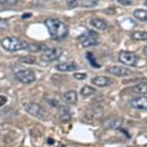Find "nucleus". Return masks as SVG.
I'll return each mask as SVG.
<instances>
[{
	"label": "nucleus",
	"instance_id": "1",
	"mask_svg": "<svg viewBox=\"0 0 147 147\" xmlns=\"http://www.w3.org/2000/svg\"><path fill=\"white\" fill-rule=\"evenodd\" d=\"M44 23H45V26L48 29L50 37L53 40H63L68 34L67 26L60 19L48 18L46 19Z\"/></svg>",
	"mask_w": 147,
	"mask_h": 147
},
{
	"label": "nucleus",
	"instance_id": "2",
	"mask_svg": "<svg viewBox=\"0 0 147 147\" xmlns=\"http://www.w3.org/2000/svg\"><path fill=\"white\" fill-rule=\"evenodd\" d=\"M0 44L5 50L10 52H16L27 49L28 42L16 37H6L0 40Z\"/></svg>",
	"mask_w": 147,
	"mask_h": 147
},
{
	"label": "nucleus",
	"instance_id": "3",
	"mask_svg": "<svg viewBox=\"0 0 147 147\" xmlns=\"http://www.w3.org/2000/svg\"><path fill=\"white\" fill-rule=\"evenodd\" d=\"M83 47H90L99 44V35L92 30H88L79 37Z\"/></svg>",
	"mask_w": 147,
	"mask_h": 147
},
{
	"label": "nucleus",
	"instance_id": "4",
	"mask_svg": "<svg viewBox=\"0 0 147 147\" xmlns=\"http://www.w3.org/2000/svg\"><path fill=\"white\" fill-rule=\"evenodd\" d=\"M63 54V50L61 48H46L42 51L40 55L41 61L45 63H51L55 62V61L59 60Z\"/></svg>",
	"mask_w": 147,
	"mask_h": 147
},
{
	"label": "nucleus",
	"instance_id": "5",
	"mask_svg": "<svg viewBox=\"0 0 147 147\" xmlns=\"http://www.w3.org/2000/svg\"><path fill=\"white\" fill-rule=\"evenodd\" d=\"M118 61L125 65L136 66L138 65V57L137 56V54L134 53V52L127 51V50H121L119 52V55H118Z\"/></svg>",
	"mask_w": 147,
	"mask_h": 147
},
{
	"label": "nucleus",
	"instance_id": "6",
	"mask_svg": "<svg viewBox=\"0 0 147 147\" xmlns=\"http://www.w3.org/2000/svg\"><path fill=\"white\" fill-rule=\"evenodd\" d=\"M15 77L22 84H31L36 81V74L31 69H22L16 72Z\"/></svg>",
	"mask_w": 147,
	"mask_h": 147
},
{
	"label": "nucleus",
	"instance_id": "7",
	"mask_svg": "<svg viewBox=\"0 0 147 147\" xmlns=\"http://www.w3.org/2000/svg\"><path fill=\"white\" fill-rule=\"evenodd\" d=\"M24 109L29 115H31L33 116L40 119L45 118L46 116V112L40 104L37 103H28L26 105H24Z\"/></svg>",
	"mask_w": 147,
	"mask_h": 147
},
{
	"label": "nucleus",
	"instance_id": "8",
	"mask_svg": "<svg viewBox=\"0 0 147 147\" xmlns=\"http://www.w3.org/2000/svg\"><path fill=\"white\" fill-rule=\"evenodd\" d=\"M107 72L112 75L117 76V77H124V76H129L133 73L131 69L124 67V66L120 65H113L107 68Z\"/></svg>",
	"mask_w": 147,
	"mask_h": 147
},
{
	"label": "nucleus",
	"instance_id": "9",
	"mask_svg": "<svg viewBox=\"0 0 147 147\" xmlns=\"http://www.w3.org/2000/svg\"><path fill=\"white\" fill-rule=\"evenodd\" d=\"M130 106L133 109L147 111V96H138L130 101Z\"/></svg>",
	"mask_w": 147,
	"mask_h": 147
},
{
	"label": "nucleus",
	"instance_id": "10",
	"mask_svg": "<svg viewBox=\"0 0 147 147\" xmlns=\"http://www.w3.org/2000/svg\"><path fill=\"white\" fill-rule=\"evenodd\" d=\"M113 80L107 76H96L91 79V83L96 87H108L112 85Z\"/></svg>",
	"mask_w": 147,
	"mask_h": 147
},
{
	"label": "nucleus",
	"instance_id": "11",
	"mask_svg": "<svg viewBox=\"0 0 147 147\" xmlns=\"http://www.w3.org/2000/svg\"><path fill=\"white\" fill-rule=\"evenodd\" d=\"M122 123H123V119L119 117H113L106 119L103 123L104 128L106 129H118L119 127H121Z\"/></svg>",
	"mask_w": 147,
	"mask_h": 147
},
{
	"label": "nucleus",
	"instance_id": "12",
	"mask_svg": "<svg viewBox=\"0 0 147 147\" xmlns=\"http://www.w3.org/2000/svg\"><path fill=\"white\" fill-rule=\"evenodd\" d=\"M63 100L66 104L74 105L78 101V95H77L76 90H68L63 95Z\"/></svg>",
	"mask_w": 147,
	"mask_h": 147
},
{
	"label": "nucleus",
	"instance_id": "13",
	"mask_svg": "<svg viewBox=\"0 0 147 147\" xmlns=\"http://www.w3.org/2000/svg\"><path fill=\"white\" fill-rule=\"evenodd\" d=\"M56 68L59 71H63V72H69V71H74L77 69V65L76 63H70V62H66V63H59Z\"/></svg>",
	"mask_w": 147,
	"mask_h": 147
},
{
	"label": "nucleus",
	"instance_id": "14",
	"mask_svg": "<svg viewBox=\"0 0 147 147\" xmlns=\"http://www.w3.org/2000/svg\"><path fill=\"white\" fill-rule=\"evenodd\" d=\"M59 116H60V119L63 122H67L70 120L72 117L70 111H69L68 108H66V107H60Z\"/></svg>",
	"mask_w": 147,
	"mask_h": 147
},
{
	"label": "nucleus",
	"instance_id": "15",
	"mask_svg": "<svg viewBox=\"0 0 147 147\" xmlns=\"http://www.w3.org/2000/svg\"><path fill=\"white\" fill-rule=\"evenodd\" d=\"M90 25L98 30H106L108 27L107 22L101 18H92L90 20Z\"/></svg>",
	"mask_w": 147,
	"mask_h": 147
},
{
	"label": "nucleus",
	"instance_id": "16",
	"mask_svg": "<svg viewBox=\"0 0 147 147\" xmlns=\"http://www.w3.org/2000/svg\"><path fill=\"white\" fill-rule=\"evenodd\" d=\"M133 16H135L136 19H138L140 21H147V10L137 9L134 11Z\"/></svg>",
	"mask_w": 147,
	"mask_h": 147
},
{
	"label": "nucleus",
	"instance_id": "17",
	"mask_svg": "<svg viewBox=\"0 0 147 147\" xmlns=\"http://www.w3.org/2000/svg\"><path fill=\"white\" fill-rule=\"evenodd\" d=\"M131 38L134 40H147V32L135 31L131 34Z\"/></svg>",
	"mask_w": 147,
	"mask_h": 147
},
{
	"label": "nucleus",
	"instance_id": "18",
	"mask_svg": "<svg viewBox=\"0 0 147 147\" xmlns=\"http://www.w3.org/2000/svg\"><path fill=\"white\" fill-rule=\"evenodd\" d=\"M96 92V88H94L90 86H84L82 88H81V95H83L84 97H88V96H91L92 94H94Z\"/></svg>",
	"mask_w": 147,
	"mask_h": 147
},
{
	"label": "nucleus",
	"instance_id": "19",
	"mask_svg": "<svg viewBox=\"0 0 147 147\" xmlns=\"http://www.w3.org/2000/svg\"><path fill=\"white\" fill-rule=\"evenodd\" d=\"M132 91L136 93H147V83H140L132 88Z\"/></svg>",
	"mask_w": 147,
	"mask_h": 147
},
{
	"label": "nucleus",
	"instance_id": "20",
	"mask_svg": "<svg viewBox=\"0 0 147 147\" xmlns=\"http://www.w3.org/2000/svg\"><path fill=\"white\" fill-rule=\"evenodd\" d=\"M27 49L31 52H38L40 50H44V49H46V46L43 45V44H37V43L29 44L28 43V47H27Z\"/></svg>",
	"mask_w": 147,
	"mask_h": 147
},
{
	"label": "nucleus",
	"instance_id": "21",
	"mask_svg": "<svg viewBox=\"0 0 147 147\" xmlns=\"http://www.w3.org/2000/svg\"><path fill=\"white\" fill-rule=\"evenodd\" d=\"M98 5V0H81L80 6L86 8H91Z\"/></svg>",
	"mask_w": 147,
	"mask_h": 147
},
{
	"label": "nucleus",
	"instance_id": "22",
	"mask_svg": "<svg viewBox=\"0 0 147 147\" xmlns=\"http://www.w3.org/2000/svg\"><path fill=\"white\" fill-rule=\"evenodd\" d=\"M87 59H88V62H90V65L92 66V67H95V68H100L101 67V65H99V63H97L95 58H94L92 53H90V52L87 53Z\"/></svg>",
	"mask_w": 147,
	"mask_h": 147
},
{
	"label": "nucleus",
	"instance_id": "23",
	"mask_svg": "<svg viewBox=\"0 0 147 147\" xmlns=\"http://www.w3.org/2000/svg\"><path fill=\"white\" fill-rule=\"evenodd\" d=\"M19 62L24 63H36V58L32 57V56L21 57V58H19Z\"/></svg>",
	"mask_w": 147,
	"mask_h": 147
},
{
	"label": "nucleus",
	"instance_id": "24",
	"mask_svg": "<svg viewBox=\"0 0 147 147\" xmlns=\"http://www.w3.org/2000/svg\"><path fill=\"white\" fill-rule=\"evenodd\" d=\"M80 2H81V0H66V4L71 8L80 6Z\"/></svg>",
	"mask_w": 147,
	"mask_h": 147
},
{
	"label": "nucleus",
	"instance_id": "25",
	"mask_svg": "<svg viewBox=\"0 0 147 147\" xmlns=\"http://www.w3.org/2000/svg\"><path fill=\"white\" fill-rule=\"evenodd\" d=\"M9 27V21L7 19L0 18V30H7Z\"/></svg>",
	"mask_w": 147,
	"mask_h": 147
},
{
	"label": "nucleus",
	"instance_id": "26",
	"mask_svg": "<svg viewBox=\"0 0 147 147\" xmlns=\"http://www.w3.org/2000/svg\"><path fill=\"white\" fill-rule=\"evenodd\" d=\"M117 2L119 4L123 5V6H131L133 4L132 0H117Z\"/></svg>",
	"mask_w": 147,
	"mask_h": 147
},
{
	"label": "nucleus",
	"instance_id": "27",
	"mask_svg": "<svg viewBox=\"0 0 147 147\" xmlns=\"http://www.w3.org/2000/svg\"><path fill=\"white\" fill-rule=\"evenodd\" d=\"M74 77L78 80H84L87 78V74L86 73H74Z\"/></svg>",
	"mask_w": 147,
	"mask_h": 147
},
{
	"label": "nucleus",
	"instance_id": "28",
	"mask_svg": "<svg viewBox=\"0 0 147 147\" xmlns=\"http://www.w3.org/2000/svg\"><path fill=\"white\" fill-rule=\"evenodd\" d=\"M6 102H7V97L4 95H0V107L6 104Z\"/></svg>",
	"mask_w": 147,
	"mask_h": 147
},
{
	"label": "nucleus",
	"instance_id": "29",
	"mask_svg": "<svg viewBox=\"0 0 147 147\" xmlns=\"http://www.w3.org/2000/svg\"><path fill=\"white\" fill-rule=\"evenodd\" d=\"M143 53H144V55H145V56L147 57V46L143 49Z\"/></svg>",
	"mask_w": 147,
	"mask_h": 147
},
{
	"label": "nucleus",
	"instance_id": "30",
	"mask_svg": "<svg viewBox=\"0 0 147 147\" xmlns=\"http://www.w3.org/2000/svg\"><path fill=\"white\" fill-rule=\"evenodd\" d=\"M144 5H145V6L147 7V0H145V1H144Z\"/></svg>",
	"mask_w": 147,
	"mask_h": 147
},
{
	"label": "nucleus",
	"instance_id": "31",
	"mask_svg": "<svg viewBox=\"0 0 147 147\" xmlns=\"http://www.w3.org/2000/svg\"><path fill=\"white\" fill-rule=\"evenodd\" d=\"M26 16L28 18V16H30V15H24V16H23V18H26Z\"/></svg>",
	"mask_w": 147,
	"mask_h": 147
},
{
	"label": "nucleus",
	"instance_id": "32",
	"mask_svg": "<svg viewBox=\"0 0 147 147\" xmlns=\"http://www.w3.org/2000/svg\"><path fill=\"white\" fill-rule=\"evenodd\" d=\"M145 147H147V144H146V145H145Z\"/></svg>",
	"mask_w": 147,
	"mask_h": 147
}]
</instances>
